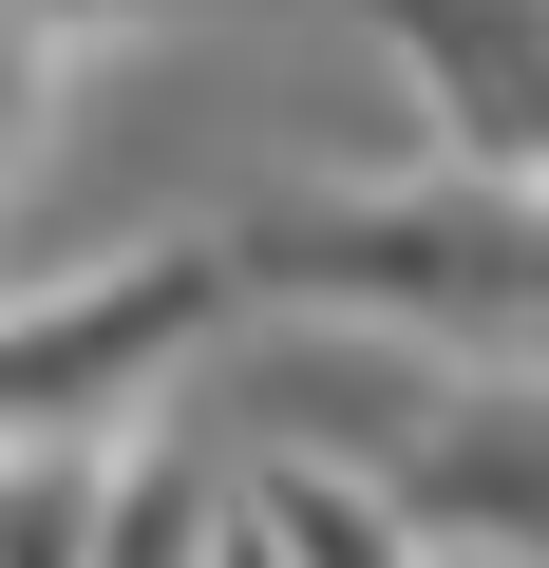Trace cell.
Listing matches in <instances>:
<instances>
[{"mask_svg":"<svg viewBox=\"0 0 549 568\" xmlns=\"http://www.w3.org/2000/svg\"><path fill=\"white\" fill-rule=\"evenodd\" d=\"M398 511H417L436 568H549V379H455Z\"/></svg>","mask_w":549,"mask_h":568,"instance_id":"6da1fadb","label":"cell"}]
</instances>
